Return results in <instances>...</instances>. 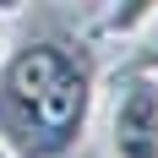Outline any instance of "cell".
<instances>
[{"mask_svg": "<svg viewBox=\"0 0 158 158\" xmlns=\"http://www.w3.org/2000/svg\"><path fill=\"white\" fill-rule=\"evenodd\" d=\"M6 77V114L22 131L33 158H71L87 136L93 120V65L77 49L55 44H27Z\"/></svg>", "mask_w": 158, "mask_h": 158, "instance_id": "1", "label": "cell"}, {"mask_svg": "<svg viewBox=\"0 0 158 158\" xmlns=\"http://www.w3.org/2000/svg\"><path fill=\"white\" fill-rule=\"evenodd\" d=\"M109 158H158V77L126 71L104 109Z\"/></svg>", "mask_w": 158, "mask_h": 158, "instance_id": "2", "label": "cell"}, {"mask_svg": "<svg viewBox=\"0 0 158 158\" xmlns=\"http://www.w3.org/2000/svg\"><path fill=\"white\" fill-rule=\"evenodd\" d=\"M158 22V0H104V11L93 16V27H87V38L93 44H136L147 27Z\"/></svg>", "mask_w": 158, "mask_h": 158, "instance_id": "3", "label": "cell"}, {"mask_svg": "<svg viewBox=\"0 0 158 158\" xmlns=\"http://www.w3.org/2000/svg\"><path fill=\"white\" fill-rule=\"evenodd\" d=\"M22 6H27V0H0V22H11V16H22Z\"/></svg>", "mask_w": 158, "mask_h": 158, "instance_id": "4", "label": "cell"}, {"mask_svg": "<svg viewBox=\"0 0 158 158\" xmlns=\"http://www.w3.org/2000/svg\"><path fill=\"white\" fill-rule=\"evenodd\" d=\"M11 60V38H6V22H0V65Z\"/></svg>", "mask_w": 158, "mask_h": 158, "instance_id": "5", "label": "cell"}, {"mask_svg": "<svg viewBox=\"0 0 158 158\" xmlns=\"http://www.w3.org/2000/svg\"><path fill=\"white\" fill-rule=\"evenodd\" d=\"M0 158H16V153H11V147H6V142H0Z\"/></svg>", "mask_w": 158, "mask_h": 158, "instance_id": "6", "label": "cell"}]
</instances>
